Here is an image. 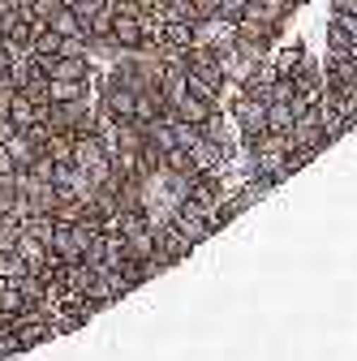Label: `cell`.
<instances>
[{
    "mask_svg": "<svg viewBox=\"0 0 357 361\" xmlns=\"http://www.w3.org/2000/svg\"><path fill=\"white\" fill-rule=\"evenodd\" d=\"M224 108H229V116H233V125H237V138H241L246 147L267 133V104H262V99H250V95H241V90H237Z\"/></svg>",
    "mask_w": 357,
    "mask_h": 361,
    "instance_id": "cell-1",
    "label": "cell"
},
{
    "mask_svg": "<svg viewBox=\"0 0 357 361\" xmlns=\"http://www.w3.org/2000/svg\"><path fill=\"white\" fill-rule=\"evenodd\" d=\"M108 39L116 43L121 52H138V48H143V9H138V5L112 9V22H108Z\"/></svg>",
    "mask_w": 357,
    "mask_h": 361,
    "instance_id": "cell-2",
    "label": "cell"
},
{
    "mask_svg": "<svg viewBox=\"0 0 357 361\" xmlns=\"http://www.w3.org/2000/svg\"><path fill=\"white\" fill-rule=\"evenodd\" d=\"M95 233L86 228V224H56V233H52V241H48V250H52V258L65 267V262H82V250H86V241H91Z\"/></svg>",
    "mask_w": 357,
    "mask_h": 361,
    "instance_id": "cell-3",
    "label": "cell"
},
{
    "mask_svg": "<svg viewBox=\"0 0 357 361\" xmlns=\"http://www.w3.org/2000/svg\"><path fill=\"white\" fill-rule=\"evenodd\" d=\"M43 95H48V104H78V99H95V82L43 78Z\"/></svg>",
    "mask_w": 357,
    "mask_h": 361,
    "instance_id": "cell-4",
    "label": "cell"
},
{
    "mask_svg": "<svg viewBox=\"0 0 357 361\" xmlns=\"http://www.w3.org/2000/svg\"><path fill=\"white\" fill-rule=\"evenodd\" d=\"M194 250V241H186L181 233L172 228V224H164V228H155V258L164 262V267H176L186 254Z\"/></svg>",
    "mask_w": 357,
    "mask_h": 361,
    "instance_id": "cell-5",
    "label": "cell"
},
{
    "mask_svg": "<svg viewBox=\"0 0 357 361\" xmlns=\"http://www.w3.org/2000/svg\"><path fill=\"white\" fill-rule=\"evenodd\" d=\"M0 215H30L26 211V198H22V185H18V172L0 176Z\"/></svg>",
    "mask_w": 357,
    "mask_h": 361,
    "instance_id": "cell-6",
    "label": "cell"
},
{
    "mask_svg": "<svg viewBox=\"0 0 357 361\" xmlns=\"http://www.w3.org/2000/svg\"><path fill=\"white\" fill-rule=\"evenodd\" d=\"M211 108H219V104L198 99V95H186V99H176V104H172V116H176V121H186V125H202V121L211 116Z\"/></svg>",
    "mask_w": 357,
    "mask_h": 361,
    "instance_id": "cell-7",
    "label": "cell"
},
{
    "mask_svg": "<svg viewBox=\"0 0 357 361\" xmlns=\"http://www.w3.org/2000/svg\"><path fill=\"white\" fill-rule=\"evenodd\" d=\"M48 26L56 30V35H65V39H78V43H86V22L69 9V5H61L52 18H48Z\"/></svg>",
    "mask_w": 357,
    "mask_h": 361,
    "instance_id": "cell-8",
    "label": "cell"
},
{
    "mask_svg": "<svg viewBox=\"0 0 357 361\" xmlns=\"http://www.w3.org/2000/svg\"><path fill=\"white\" fill-rule=\"evenodd\" d=\"M5 116L18 125V129H26V125H35L39 116H35V99L26 95V90H13L9 95V108H5Z\"/></svg>",
    "mask_w": 357,
    "mask_h": 361,
    "instance_id": "cell-9",
    "label": "cell"
},
{
    "mask_svg": "<svg viewBox=\"0 0 357 361\" xmlns=\"http://www.w3.org/2000/svg\"><path fill=\"white\" fill-rule=\"evenodd\" d=\"M0 39H5V43H13L18 52H26V43H30V18L18 9V13H13L5 26H0Z\"/></svg>",
    "mask_w": 357,
    "mask_h": 361,
    "instance_id": "cell-10",
    "label": "cell"
},
{
    "mask_svg": "<svg viewBox=\"0 0 357 361\" xmlns=\"http://www.w3.org/2000/svg\"><path fill=\"white\" fill-rule=\"evenodd\" d=\"M43 155H52V164H73V129L48 133V142H43Z\"/></svg>",
    "mask_w": 357,
    "mask_h": 361,
    "instance_id": "cell-11",
    "label": "cell"
},
{
    "mask_svg": "<svg viewBox=\"0 0 357 361\" xmlns=\"http://www.w3.org/2000/svg\"><path fill=\"white\" fill-rule=\"evenodd\" d=\"M5 147H9V155H13V164H18V172H22V168H30V159L39 155V147H35V138H30V133H26V129H18V133H13V138H9Z\"/></svg>",
    "mask_w": 357,
    "mask_h": 361,
    "instance_id": "cell-12",
    "label": "cell"
},
{
    "mask_svg": "<svg viewBox=\"0 0 357 361\" xmlns=\"http://www.w3.org/2000/svg\"><path fill=\"white\" fill-rule=\"evenodd\" d=\"M301 56H305V48H301V43H289V48L272 52V65H276V73H280V78H293V69L301 65Z\"/></svg>",
    "mask_w": 357,
    "mask_h": 361,
    "instance_id": "cell-13",
    "label": "cell"
},
{
    "mask_svg": "<svg viewBox=\"0 0 357 361\" xmlns=\"http://www.w3.org/2000/svg\"><path fill=\"white\" fill-rule=\"evenodd\" d=\"M164 172H181V176H194L198 168H194V159H190V151H186V147H168V151H164Z\"/></svg>",
    "mask_w": 357,
    "mask_h": 361,
    "instance_id": "cell-14",
    "label": "cell"
},
{
    "mask_svg": "<svg viewBox=\"0 0 357 361\" xmlns=\"http://www.w3.org/2000/svg\"><path fill=\"white\" fill-rule=\"evenodd\" d=\"M293 129V108L289 104H267V133H289Z\"/></svg>",
    "mask_w": 357,
    "mask_h": 361,
    "instance_id": "cell-15",
    "label": "cell"
},
{
    "mask_svg": "<svg viewBox=\"0 0 357 361\" xmlns=\"http://www.w3.org/2000/svg\"><path fill=\"white\" fill-rule=\"evenodd\" d=\"M215 18L229 22V26H237V22L246 18V0H219V5H215Z\"/></svg>",
    "mask_w": 357,
    "mask_h": 361,
    "instance_id": "cell-16",
    "label": "cell"
},
{
    "mask_svg": "<svg viewBox=\"0 0 357 361\" xmlns=\"http://www.w3.org/2000/svg\"><path fill=\"white\" fill-rule=\"evenodd\" d=\"M61 5H65V0H30V5H26L22 13H26L30 22H35V18H39V22H48V18H52V13H56Z\"/></svg>",
    "mask_w": 357,
    "mask_h": 361,
    "instance_id": "cell-17",
    "label": "cell"
},
{
    "mask_svg": "<svg viewBox=\"0 0 357 361\" xmlns=\"http://www.w3.org/2000/svg\"><path fill=\"white\" fill-rule=\"evenodd\" d=\"M9 172H18V164H13V155H9V147L0 142V176H9Z\"/></svg>",
    "mask_w": 357,
    "mask_h": 361,
    "instance_id": "cell-18",
    "label": "cell"
},
{
    "mask_svg": "<svg viewBox=\"0 0 357 361\" xmlns=\"http://www.w3.org/2000/svg\"><path fill=\"white\" fill-rule=\"evenodd\" d=\"M13 133H18V125H13L9 116H0V142H9V138H13Z\"/></svg>",
    "mask_w": 357,
    "mask_h": 361,
    "instance_id": "cell-19",
    "label": "cell"
},
{
    "mask_svg": "<svg viewBox=\"0 0 357 361\" xmlns=\"http://www.w3.org/2000/svg\"><path fill=\"white\" fill-rule=\"evenodd\" d=\"M133 5H138V9H159L164 0H133Z\"/></svg>",
    "mask_w": 357,
    "mask_h": 361,
    "instance_id": "cell-20",
    "label": "cell"
},
{
    "mask_svg": "<svg viewBox=\"0 0 357 361\" xmlns=\"http://www.w3.org/2000/svg\"><path fill=\"white\" fill-rule=\"evenodd\" d=\"M108 5H112V9H125V5H133V0H108Z\"/></svg>",
    "mask_w": 357,
    "mask_h": 361,
    "instance_id": "cell-21",
    "label": "cell"
},
{
    "mask_svg": "<svg viewBox=\"0 0 357 361\" xmlns=\"http://www.w3.org/2000/svg\"><path fill=\"white\" fill-rule=\"evenodd\" d=\"M344 56H349V61H353V65H357V43H353V48H349V52H344Z\"/></svg>",
    "mask_w": 357,
    "mask_h": 361,
    "instance_id": "cell-22",
    "label": "cell"
},
{
    "mask_svg": "<svg viewBox=\"0 0 357 361\" xmlns=\"http://www.w3.org/2000/svg\"><path fill=\"white\" fill-rule=\"evenodd\" d=\"M13 5H18V9H26V5H30V0H13Z\"/></svg>",
    "mask_w": 357,
    "mask_h": 361,
    "instance_id": "cell-23",
    "label": "cell"
}]
</instances>
